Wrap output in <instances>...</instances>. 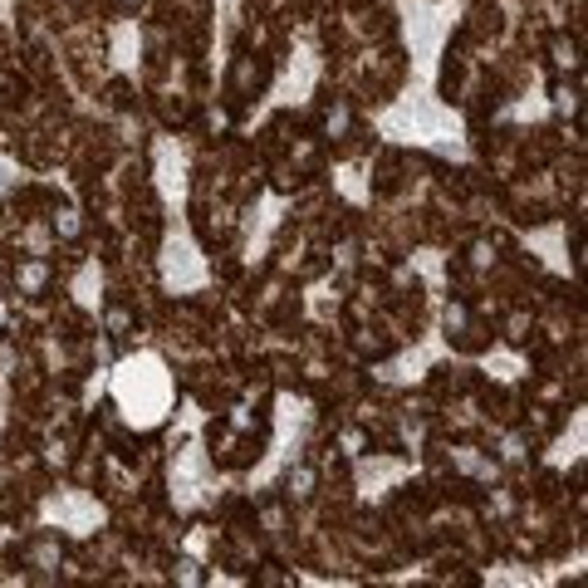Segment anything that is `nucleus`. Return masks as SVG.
I'll use <instances>...</instances> for the list:
<instances>
[{
  "instance_id": "1",
  "label": "nucleus",
  "mask_w": 588,
  "mask_h": 588,
  "mask_svg": "<svg viewBox=\"0 0 588 588\" xmlns=\"http://www.w3.org/2000/svg\"><path fill=\"white\" fill-rule=\"evenodd\" d=\"M59 564H65V544H59V534H35V540L25 544V569L55 574Z\"/></svg>"
},
{
  "instance_id": "2",
  "label": "nucleus",
  "mask_w": 588,
  "mask_h": 588,
  "mask_svg": "<svg viewBox=\"0 0 588 588\" xmlns=\"http://www.w3.org/2000/svg\"><path fill=\"white\" fill-rule=\"evenodd\" d=\"M549 65H554V74H579V65H584V49H579V39H569V35H554V39H549Z\"/></svg>"
},
{
  "instance_id": "3",
  "label": "nucleus",
  "mask_w": 588,
  "mask_h": 588,
  "mask_svg": "<svg viewBox=\"0 0 588 588\" xmlns=\"http://www.w3.org/2000/svg\"><path fill=\"white\" fill-rule=\"evenodd\" d=\"M45 285H49V265L45 260H20L15 265V290L20 294H45Z\"/></svg>"
},
{
  "instance_id": "4",
  "label": "nucleus",
  "mask_w": 588,
  "mask_h": 588,
  "mask_svg": "<svg viewBox=\"0 0 588 588\" xmlns=\"http://www.w3.org/2000/svg\"><path fill=\"white\" fill-rule=\"evenodd\" d=\"M324 133H329V138H349V133H353V108L343 99L324 103Z\"/></svg>"
},
{
  "instance_id": "5",
  "label": "nucleus",
  "mask_w": 588,
  "mask_h": 588,
  "mask_svg": "<svg viewBox=\"0 0 588 588\" xmlns=\"http://www.w3.org/2000/svg\"><path fill=\"white\" fill-rule=\"evenodd\" d=\"M290 500H309L314 496V486H319V476H314V466H299V471H290Z\"/></svg>"
},
{
  "instance_id": "6",
  "label": "nucleus",
  "mask_w": 588,
  "mask_h": 588,
  "mask_svg": "<svg viewBox=\"0 0 588 588\" xmlns=\"http://www.w3.org/2000/svg\"><path fill=\"white\" fill-rule=\"evenodd\" d=\"M446 333H456V339H471V309L466 304H446Z\"/></svg>"
},
{
  "instance_id": "7",
  "label": "nucleus",
  "mask_w": 588,
  "mask_h": 588,
  "mask_svg": "<svg viewBox=\"0 0 588 588\" xmlns=\"http://www.w3.org/2000/svg\"><path fill=\"white\" fill-rule=\"evenodd\" d=\"M554 108L559 113H579V83H554Z\"/></svg>"
},
{
  "instance_id": "8",
  "label": "nucleus",
  "mask_w": 588,
  "mask_h": 588,
  "mask_svg": "<svg viewBox=\"0 0 588 588\" xmlns=\"http://www.w3.org/2000/svg\"><path fill=\"white\" fill-rule=\"evenodd\" d=\"M55 236H59V240H79V236H83L79 212H59V216H55Z\"/></svg>"
},
{
  "instance_id": "9",
  "label": "nucleus",
  "mask_w": 588,
  "mask_h": 588,
  "mask_svg": "<svg viewBox=\"0 0 588 588\" xmlns=\"http://www.w3.org/2000/svg\"><path fill=\"white\" fill-rule=\"evenodd\" d=\"M490 260H496V246H490V240H476V246H471V265L486 270Z\"/></svg>"
},
{
  "instance_id": "10",
  "label": "nucleus",
  "mask_w": 588,
  "mask_h": 588,
  "mask_svg": "<svg viewBox=\"0 0 588 588\" xmlns=\"http://www.w3.org/2000/svg\"><path fill=\"white\" fill-rule=\"evenodd\" d=\"M500 456H506L510 466H520V461L530 456V451H524V437H510V441H506V451H500Z\"/></svg>"
},
{
  "instance_id": "11",
  "label": "nucleus",
  "mask_w": 588,
  "mask_h": 588,
  "mask_svg": "<svg viewBox=\"0 0 588 588\" xmlns=\"http://www.w3.org/2000/svg\"><path fill=\"white\" fill-rule=\"evenodd\" d=\"M108 324L123 333V329H128V309H113V314H108Z\"/></svg>"
},
{
  "instance_id": "12",
  "label": "nucleus",
  "mask_w": 588,
  "mask_h": 588,
  "mask_svg": "<svg viewBox=\"0 0 588 588\" xmlns=\"http://www.w3.org/2000/svg\"><path fill=\"white\" fill-rule=\"evenodd\" d=\"M118 5H143V0H118Z\"/></svg>"
},
{
  "instance_id": "13",
  "label": "nucleus",
  "mask_w": 588,
  "mask_h": 588,
  "mask_svg": "<svg viewBox=\"0 0 588 588\" xmlns=\"http://www.w3.org/2000/svg\"><path fill=\"white\" fill-rule=\"evenodd\" d=\"M0 324H5V304H0Z\"/></svg>"
}]
</instances>
